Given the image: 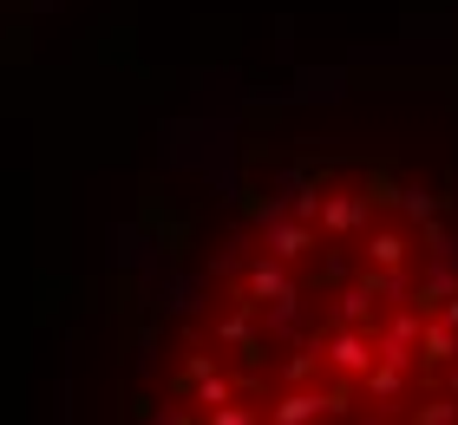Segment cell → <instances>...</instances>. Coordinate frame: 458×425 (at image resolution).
Instances as JSON below:
<instances>
[{"instance_id": "obj_1", "label": "cell", "mask_w": 458, "mask_h": 425, "mask_svg": "<svg viewBox=\"0 0 458 425\" xmlns=\"http://www.w3.org/2000/svg\"><path fill=\"white\" fill-rule=\"evenodd\" d=\"M249 302H256V308H268V314H276V327H282V321H295L301 288L288 282V275H282V262L268 255V262H256V268H249Z\"/></svg>"}, {"instance_id": "obj_2", "label": "cell", "mask_w": 458, "mask_h": 425, "mask_svg": "<svg viewBox=\"0 0 458 425\" xmlns=\"http://www.w3.org/2000/svg\"><path fill=\"white\" fill-rule=\"evenodd\" d=\"M353 399L347 393H308V387H288L276 406H268V425H315L321 412H347Z\"/></svg>"}, {"instance_id": "obj_3", "label": "cell", "mask_w": 458, "mask_h": 425, "mask_svg": "<svg viewBox=\"0 0 458 425\" xmlns=\"http://www.w3.org/2000/svg\"><path fill=\"white\" fill-rule=\"evenodd\" d=\"M327 367H335V373H367L373 367V340L353 327V321H341L335 340H327Z\"/></svg>"}, {"instance_id": "obj_4", "label": "cell", "mask_w": 458, "mask_h": 425, "mask_svg": "<svg viewBox=\"0 0 458 425\" xmlns=\"http://www.w3.org/2000/svg\"><path fill=\"white\" fill-rule=\"evenodd\" d=\"M308 249H315V223H301V217L268 223V255H276V262H301Z\"/></svg>"}, {"instance_id": "obj_5", "label": "cell", "mask_w": 458, "mask_h": 425, "mask_svg": "<svg viewBox=\"0 0 458 425\" xmlns=\"http://www.w3.org/2000/svg\"><path fill=\"white\" fill-rule=\"evenodd\" d=\"M249 314H256V302H242L236 314H223V321H216V340H223V347H236L249 367H256V360H262V340H256V321H249Z\"/></svg>"}, {"instance_id": "obj_6", "label": "cell", "mask_w": 458, "mask_h": 425, "mask_svg": "<svg viewBox=\"0 0 458 425\" xmlns=\"http://www.w3.org/2000/svg\"><path fill=\"white\" fill-rule=\"evenodd\" d=\"M373 203L367 197H321V229L327 236H353V229H367Z\"/></svg>"}, {"instance_id": "obj_7", "label": "cell", "mask_w": 458, "mask_h": 425, "mask_svg": "<svg viewBox=\"0 0 458 425\" xmlns=\"http://www.w3.org/2000/svg\"><path fill=\"white\" fill-rule=\"evenodd\" d=\"M420 360H426V367H452V360H458V327L426 321V334H420Z\"/></svg>"}, {"instance_id": "obj_8", "label": "cell", "mask_w": 458, "mask_h": 425, "mask_svg": "<svg viewBox=\"0 0 458 425\" xmlns=\"http://www.w3.org/2000/svg\"><path fill=\"white\" fill-rule=\"evenodd\" d=\"M367 262L373 268H406V236L400 229H373L367 236Z\"/></svg>"}, {"instance_id": "obj_9", "label": "cell", "mask_w": 458, "mask_h": 425, "mask_svg": "<svg viewBox=\"0 0 458 425\" xmlns=\"http://www.w3.org/2000/svg\"><path fill=\"white\" fill-rule=\"evenodd\" d=\"M393 209H400L406 223H439V209H445V197H432V190H420V183H406V190H400V203H393Z\"/></svg>"}, {"instance_id": "obj_10", "label": "cell", "mask_w": 458, "mask_h": 425, "mask_svg": "<svg viewBox=\"0 0 458 425\" xmlns=\"http://www.w3.org/2000/svg\"><path fill=\"white\" fill-rule=\"evenodd\" d=\"M360 379H367V399H400L406 393V367L400 360H380V367H367Z\"/></svg>"}, {"instance_id": "obj_11", "label": "cell", "mask_w": 458, "mask_h": 425, "mask_svg": "<svg viewBox=\"0 0 458 425\" xmlns=\"http://www.w3.org/2000/svg\"><path fill=\"white\" fill-rule=\"evenodd\" d=\"M373 302H380V294H373V282H353V288L341 294V321H353V327H360L367 314H373Z\"/></svg>"}, {"instance_id": "obj_12", "label": "cell", "mask_w": 458, "mask_h": 425, "mask_svg": "<svg viewBox=\"0 0 458 425\" xmlns=\"http://www.w3.org/2000/svg\"><path fill=\"white\" fill-rule=\"evenodd\" d=\"M412 425H458V393H445V399H432V406H420V412H412Z\"/></svg>"}, {"instance_id": "obj_13", "label": "cell", "mask_w": 458, "mask_h": 425, "mask_svg": "<svg viewBox=\"0 0 458 425\" xmlns=\"http://www.w3.org/2000/svg\"><path fill=\"white\" fill-rule=\"evenodd\" d=\"M321 360H327V353H295V360H288V367H282V387H308Z\"/></svg>"}, {"instance_id": "obj_14", "label": "cell", "mask_w": 458, "mask_h": 425, "mask_svg": "<svg viewBox=\"0 0 458 425\" xmlns=\"http://www.w3.org/2000/svg\"><path fill=\"white\" fill-rule=\"evenodd\" d=\"M203 425H262V419L249 412V406H236V399H229V406H210V419H203Z\"/></svg>"}, {"instance_id": "obj_15", "label": "cell", "mask_w": 458, "mask_h": 425, "mask_svg": "<svg viewBox=\"0 0 458 425\" xmlns=\"http://www.w3.org/2000/svg\"><path fill=\"white\" fill-rule=\"evenodd\" d=\"M439 321H445V327H458V294H452V302H445V314H439Z\"/></svg>"}, {"instance_id": "obj_16", "label": "cell", "mask_w": 458, "mask_h": 425, "mask_svg": "<svg viewBox=\"0 0 458 425\" xmlns=\"http://www.w3.org/2000/svg\"><path fill=\"white\" fill-rule=\"evenodd\" d=\"M151 425H191V419H183V412H157Z\"/></svg>"}, {"instance_id": "obj_17", "label": "cell", "mask_w": 458, "mask_h": 425, "mask_svg": "<svg viewBox=\"0 0 458 425\" xmlns=\"http://www.w3.org/2000/svg\"><path fill=\"white\" fill-rule=\"evenodd\" d=\"M445 387H452V393H458V360H452V373H445Z\"/></svg>"}, {"instance_id": "obj_18", "label": "cell", "mask_w": 458, "mask_h": 425, "mask_svg": "<svg viewBox=\"0 0 458 425\" xmlns=\"http://www.w3.org/2000/svg\"><path fill=\"white\" fill-rule=\"evenodd\" d=\"M360 425H386V419H360Z\"/></svg>"}]
</instances>
